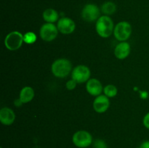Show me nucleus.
<instances>
[{"instance_id":"f257e3e1","label":"nucleus","mask_w":149,"mask_h":148,"mask_svg":"<svg viewBox=\"0 0 149 148\" xmlns=\"http://www.w3.org/2000/svg\"><path fill=\"white\" fill-rule=\"evenodd\" d=\"M95 29L100 37L109 38L114 30L113 20L108 15L100 16L96 21Z\"/></svg>"},{"instance_id":"f03ea898","label":"nucleus","mask_w":149,"mask_h":148,"mask_svg":"<svg viewBox=\"0 0 149 148\" xmlns=\"http://www.w3.org/2000/svg\"><path fill=\"white\" fill-rule=\"evenodd\" d=\"M72 65L68 59L60 58L56 59L51 66L52 74L57 78H63L68 76L71 72Z\"/></svg>"},{"instance_id":"7ed1b4c3","label":"nucleus","mask_w":149,"mask_h":148,"mask_svg":"<svg viewBox=\"0 0 149 148\" xmlns=\"http://www.w3.org/2000/svg\"><path fill=\"white\" fill-rule=\"evenodd\" d=\"M23 35L19 31H12L6 36L4 45L10 51H15L20 49L23 44Z\"/></svg>"},{"instance_id":"20e7f679","label":"nucleus","mask_w":149,"mask_h":148,"mask_svg":"<svg viewBox=\"0 0 149 148\" xmlns=\"http://www.w3.org/2000/svg\"><path fill=\"white\" fill-rule=\"evenodd\" d=\"M72 142L79 148H87L93 144V136L88 131L80 130L74 133Z\"/></svg>"},{"instance_id":"39448f33","label":"nucleus","mask_w":149,"mask_h":148,"mask_svg":"<svg viewBox=\"0 0 149 148\" xmlns=\"http://www.w3.org/2000/svg\"><path fill=\"white\" fill-rule=\"evenodd\" d=\"M132 26L128 22L122 21L116 24L113 30L115 38L119 41H126L131 36Z\"/></svg>"},{"instance_id":"423d86ee","label":"nucleus","mask_w":149,"mask_h":148,"mask_svg":"<svg viewBox=\"0 0 149 148\" xmlns=\"http://www.w3.org/2000/svg\"><path fill=\"white\" fill-rule=\"evenodd\" d=\"M81 15L84 21L92 23V22L97 21L100 17V10L97 5L90 3L84 6Z\"/></svg>"},{"instance_id":"0eeeda50","label":"nucleus","mask_w":149,"mask_h":148,"mask_svg":"<svg viewBox=\"0 0 149 148\" xmlns=\"http://www.w3.org/2000/svg\"><path fill=\"white\" fill-rule=\"evenodd\" d=\"M58 27L53 23H46L41 27L39 30V35L42 40L45 41H52L55 40L58 34Z\"/></svg>"},{"instance_id":"6e6552de","label":"nucleus","mask_w":149,"mask_h":148,"mask_svg":"<svg viewBox=\"0 0 149 148\" xmlns=\"http://www.w3.org/2000/svg\"><path fill=\"white\" fill-rule=\"evenodd\" d=\"M90 69L87 66L83 65H79L74 68L71 72V78L77 83L87 82L90 80Z\"/></svg>"},{"instance_id":"1a4fd4ad","label":"nucleus","mask_w":149,"mask_h":148,"mask_svg":"<svg viewBox=\"0 0 149 148\" xmlns=\"http://www.w3.org/2000/svg\"><path fill=\"white\" fill-rule=\"evenodd\" d=\"M58 30L63 34H71L75 30V22L72 19L67 17H63L59 19L57 25Z\"/></svg>"},{"instance_id":"9d476101","label":"nucleus","mask_w":149,"mask_h":148,"mask_svg":"<svg viewBox=\"0 0 149 148\" xmlns=\"http://www.w3.org/2000/svg\"><path fill=\"white\" fill-rule=\"evenodd\" d=\"M110 101L109 97L106 95H99L93 102V109L98 113H103L109 109Z\"/></svg>"},{"instance_id":"9b49d317","label":"nucleus","mask_w":149,"mask_h":148,"mask_svg":"<svg viewBox=\"0 0 149 148\" xmlns=\"http://www.w3.org/2000/svg\"><path fill=\"white\" fill-rule=\"evenodd\" d=\"M86 89L90 95L97 97L100 95L103 89L102 84L99 80H97V78H91L87 82Z\"/></svg>"},{"instance_id":"f8f14e48","label":"nucleus","mask_w":149,"mask_h":148,"mask_svg":"<svg viewBox=\"0 0 149 148\" xmlns=\"http://www.w3.org/2000/svg\"><path fill=\"white\" fill-rule=\"evenodd\" d=\"M15 120V114L12 109L3 107L0 110V121L3 125L10 126Z\"/></svg>"},{"instance_id":"ddd939ff","label":"nucleus","mask_w":149,"mask_h":148,"mask_svg":"<svg viewBox=\"0 0 149 148\" xmlns=\"http://www.w3.org/2000/svg\"><path fill=\"white\" fill-rule=\"evenodd\" d=\"M130 45L126 41H122L116 45L114 49V55L119 59H124L129 56L130 53Z\"/></svg>"},{"instance_id":"4468645a","label":"nucleus","mask_w":149,"mask_h":148,"mask_svg":"<svg viewBox=\"0 0 149 148\" xmlns=\"http://www.w3.org/2000/svg\"><path fill=\"white\" fill-rule=\"evenodd\" d=\"M35 95L34 90L31 86H25L21 89L20 92L19 100L23 104L28 103L31 101Z\"/></svg>"},{"instance_id":"2eb2a0df","label":"nucleus","mask_w":149,"mask_h":148,"mask_svg":"<svg viewBox=\"0 0 149 148\" xmlns=\"http://www.w3.org/2000/svg\"><path fill=\"white\" fill-rule=\"evenodd\" d=\"M42 17H43L45 21H46L47 23H54L58 21V20H58L59 14H58V12L56 10L52 8H49L45 10L43 12Z\"/></svg>"},{"instance_id":"dca6fc26","label":"nucleus","mask_w":149,"mask_h":148,"mask_svg":"<svg viewBox=\"0 0 149 148\" xmlns=\"http://www.w3.org/2000/svg\"><path fill=\"white\" fill-rule=\"evenodd\" d=\"M116 5L114 2L113 1H106V2L103 3L101 6V10L102 12L105 15H111L115 13L116 11Z\"/></svg>"},{"instance_id":"f3484780","label":"nucleus","mask_w":149,"mask_h":148,"mask_svg":"<svg viewBox=\"0 0 149 148\" xmlns=\"http://www.w3.org/2000/svg\"><path fill=\"white\" fill-rule=\"evenodd\" d=\"M103 92L106 97H108L109 98H111V97H114L117 94L118 90L114 85L109 84L103 89Z\"/></svg>"},{"instance_id":"a211bd4d","label":"nucleus","mask_w":149,"mask_h":148,"mask_svg":"<svg viewBox=\"0 0 149 148\" xmlns=\"http://www.w3.org/2000/svg\"><path fill=\"white\" fill-rule=\"evenodd\" d=\"M23 41L26 44H31L36 41V36L33 32H27L23 35Z\"/></svg>"},{"instance_id":"6ab92c4d","label":"nucleus","mask_w":149,"mask_h":148,"mask_svg":"<svg viewBox=\"0 0 149 148\" xmlns=\"http://www.w3.org/2000/svg\"><path fill=\"white\" fill-rule=\"evenodd\" d=\"M93 147L94 148H108L107 144L104 140L100 139H97L93 142Z\"/></svg>"},{"instance_id":"aec40b11","label":"nucleus","mask_w":149,"mask_h":148,"mask_svg":"<svg viewBox=\"0 0 149 148\" xmlns=\"http://www.w3.org/2000/svg\"><path fill=\"white\" fill-rule=\"evenodd\" d=\"M77 83L74 79H71L67 81L65 86H66L68 90H74L76 88V86H77Z\"/></svg>"},{"instance_id":"412c9836","label":"nucleus","mask_w":149,"mask_h":148,"mask_svg":"<svg viewBox=\"0 0 149 148\" xmlns=\"http://www.w3.org/2000/svg\"><path fill=\"white\" fill-rule=\"evenodd\" d=\"M143 123L146 129H149V112L144 116L143 119Z\"/></svg>"},{"instance_id":"4be33fe9","label":"nucleus","mask_w":149,"mask_h":148,"mask_svg":"<svg viewBox=\"0 0 149 148\" xmlns=\"http://www.w3.org/2000/svg\"><path fill=\"white\" fill-rule=\"evenodd\" d=\"M137 148H149V140L144 141L143 142L141 143L140 147H138Z\"/></svg>"},{"instance_id":"5701e85b","label":"nucleus","mask_w":149,"mask_h":148,"mask_svg":"<svg viewBox=\"0 0 149 148\" xmlns=\"http://www.w3.org/2000/svg\"><path fill=\"white\" fill-rule=\"evenodd\" d=\"M148 94L146 92V91H142V92L141 93V97H142V98L146 99L147 97H148Z\"/></svg>"},{"instance_id":"b1692460","label":"nucleus","mask_w":149,"mask_h":148,"mask_svg":"<svg viewBox=\"0 0 149 148\" xmlns=\"http://www.w3.org/2000/svg\"><path fill=\"white\" fill-rule=\"evenodd\" d=\"M0 148H2V147H0Z\"/></svg>"}]
</instances>
